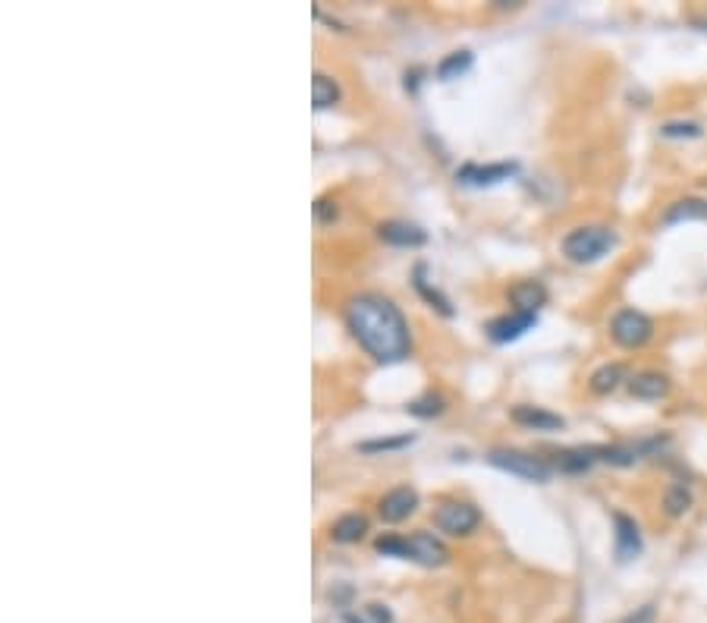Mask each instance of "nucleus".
Listing matches in <instances>:
<instances>
[{"mask_svg": "<svg viewBox=\"0 0 707 623\" xmlns=\"http://www.w3.org/2000/svg\"><path fill=\"white\" fill-rule=\"evenodd\" d=\"M346 325L353 337L374 356L377 362H400L409 356V325L390 299L377 293H359L346 306Z\"/></svg>", "mask_w": 707, "mask_h": 623, "instance_id": "nucleus-1", "label": "nucleus"}, {"mask_svg": "<svg viewBox=\"0 0 707 623\" xmlns=\"http://www.w3.org/2000/svg\"><path fill=\"white\" fill-rule=\"evenodd\" d=\"M613 246H616L613 230L592 224V227H575L573 234L563 236V256L575 265H592V262H601Z\"/></svg>", "mask_w": 707, "mask_h": 623, "instance_id": "nucleus-2", "label": "nucleus"}, {"mask_svg": "<svg viewBox=\"0 0 707 623\" xmlns=\"http://www.w3.org/2000/svg\"><path fill=\"white\" fill-rule=\"evenodd\" d=\"M651 334H654V321L638 309H622L613 315V321H610V337H613L620 347H626V350L644 347L651 340Z\"/></svg>", "mask_w": 707, "mask_h": 623, "instance_id": "nucleus-3", "label": "nucleus"}, {"mask_svg": "<svg viewBox=\"0 0 707 623\" xmlns=\"http://www.w3.org/2000/svg\"><path fill=\"white\" fill-rule=\"evenodd\" d=\"M487 463L510 472V476L525 478V482H547V478H551V467H547L541 457L522 454V450H491V454H487Z\"/></svg>", "mask_w": 707, "mask_h": 623, "instance_id": "nucleus-4", "label": "nucleus"}, {"mask_svg": "<svg viewBox=\"0 0 707 623\" xmlns=\"http://www.w3.org/2000/svg\"><path fill=\"white\" fill-rule=\"evenodd\" d=\"M478 519H482L478 507L459 504V501L441 504V510L434 513V526L441 532H447V536H469V532L478 526Z\"/></svg>", "mask_w": 707, "mask_h": 623, "instance_id": "nucleus-5", "label": "nucleus"}, {"mask_svg": "<svg viewBox=\"0 0 707 623\" xmlns=\"http://www.w3.org/2000/svg\"><path fill=\"white\" fill-rule=\"evenodd\" d=\"M519 164L516 161H500V164H465L463 170L456 174L459 183H465V186H497V183L510 180V176H516Z\"/></svg>", "mask_w": 707, "mask_h": 623, "instance_id": "nucleus-6", "label": "nucleus"}, {"mask_svg": "<svg viewBox=\"0 0 707 623\" xmlns=\"http://www.w3.org/2000/svg\"><path fill=\"white\" fill-rule=\"evenodd\" d=\"M534 325H538V315L513 312V315H503V318H493L491 325H487V337H491L493 344H513V340H519L525 331H532Z\"/></svg>", "mask_w": 707, "mask_h": 623, "instance_id": "nucleus-7", "label": "nucleus"}, {"mask_svg": "<svg viewBox=\"0 0 707 623\" xmlns=\"http://www.w3.org/2000/svg\"><path fill=\"white\" fill-rule=\"evenodd\" d=\"M418 507V491L409 488V485H400V488L387 491V495L381 497V519L383 523H403L406 517H412Z\"/></svg>", "mask_w": 707, "mask_h": 623, "instance_id": "nucleus-8", "label": "nucleus"}, {"mask_svg": "<svg viewBox=\"0 0 707 623\" xmlns=\"http://www.w3.org/2000/svg\"><path fill=\"white\" fill-rule=\"evenodd\" d=\"M613 529L616 558H620V564H629V560L642 554V532H638L635 519L626 517V513H613Z\"/></svg>", "mask_w": 707, "mask_h": 623, "instance_id": "nucleus-9", "label": "nucleus"}, {"mask_svg": "<svg viewBox=\"0 0 707 623\" xmlns=\"http://www.w3.org/2000/svg\"><path fill=\"white\" fill-rule=\"evenodd\" d=\"M377 236L387 246H400V249H418V246L428 243V234L409 221H383L377 227Z\"/></svg>", "mask_w": 707, "mask_h": 623, "instance_id": "nucleus-10", "label": "nucleus"}, {"mask_svg": "<svg viewBox=\"0 0 707 623\" xmlns=\"http://www.w3.org/2000/svg\"><path fill=\"white\" fill-rule=\"evenodd\" d=\"M447 558H450L447 548H443L441 538L431 536V532H415V536H409V560H415V564H422V567H441Z\"/></svg>", "mask_w": 707, "mask_h": 623, "instance_id": "nucleus-11", "label": "nucleus"}, {"mask_svg": "<svg viewBox=\"0 0 707 623\" xmlns=\"http://www.w3.org/2000/svg\"><path fill=\"white\" fill-rule=\"evenodd\" d=\"M510 416H513L516 426H525V428H534V431H560L563 426H566L563 416L551 413V409H541V407H528V403L513 407Z\"/></svg>", "mask_w": 707, "mask_h": 623, "instance_id": "nucleus-12", "label": "nucleus"}, {"mask_svg": "<svg viewBox=\"0 0 707 623\" xmlns=\"http://www.w3.org/2000/svg\"><path fill=\"white\" fill-rule=\"evenodd\" d=\"M510 303L516 306V312H532V315H538L541 306L547 303L544 284H538V280H522V284H516V286L510 290Z\"/></svg>", "mask_w": 707, "mask_h": 623, "instance_id": "nucleus-13", "label": "nucleus"}, {"mask_svg": "<svg viewBox=\"0 0 707 623\" xmlns=\"http://www.w3.org/2000/svg\"><path fill=\"white\" fill-rule=\"evenodd\" d=\"M685 221H707V202L704 198H679V202H672L661 217L663 227L685 224Z\"/></svg>", "mask_w": 707, "mask_h": 623, "instance_id": "nucleus-14", "label": "nucleus"}, {"mask_svg": "<svg viewBox=\"0 0 707 623\" xmlns=\"http://www.w3.org/2000/svg\"><path fill=\"white\" fill-rule=\"evenodd\" d=\"M629 390L638 400H663L670 394V378L661 372H642L635 378H629Z\"/></svg>", "mask_w": 707, "mask_h": 623, "instance_id": "nucleus-15", "label": "nucleus"}, {"mask_svg": "<svg viewBox=\"0 0 707 623\" xmlns=\"http://www.w3.org/2000/svg\"><path fill=\"white\" fill-rule=\"evenodd\" d=\"M365 532H368V519L362 517V513H346V517H340L331 526V538H334V542H340V545L359 542Z\"/></svg>", "mask_w": 707, "mask_h": 623, "instance_id": "nucleus-16", "label": "nucleus"}, {"mask_svg": "<svg viewBox=\"0 0 707 623\" xmlns=\"http://www.w3.org/2000/svg\"><path fill=\"white\" fill-rule=\"evenodd\" d=\"M472 64H475L472 51H453V54H447V57L441 60V64H437V79L453 82V79L465 76V73L472 70Z\"/></svg>", "mask_w": 707, "mask_h": 623, "instance_id": "nucleus-17", "label": "nucleus"}, {"mask_svg": "<svg viewBox=\"0 0 707 623\" xmlns=\"http://www.w3.org/2000/svg\"><path fill=\"white\" fill-rule=\"evenodd\" d=\"M622 381H626V368H622L620 362H613V366H601L592 375V390L594 394H610V390H616Z\"/></svg>", "mask_w": 707, "mask_h": 623, "instance_id": "nucleus-18", "label": "nucleus"}, {"mask_svg": "<svg viewBox=\"0 0 707 623\" xmlns=\"http://www.w3.org/2000/svg\"><path fill=\"white\" fill-rule=\"evenodd\" d=\"M415 290L422 293L424 303H431L441 315H447V318H453V315H456V309L450 306V299L443 296V293L437 290V286H428V280H424V268H415Z\"/></svg>", "mask_w": 707, "mask_h": 623, "instance_id": "nucleus-19", "label": "nucleus"}, {"mask_svg": "<svg viewBox=\"0 0 707 623\" xmlns=\"http://www.w3.org/2000/svg\"><path fill=\"white\" fill-rule=\"evenodd\" d=\"M340 101V88H336V82L331 76H324V73H318V76L312 79V105L318 107V111H324V107H331Z\"/></svg>", "mask_w": 707, "mask_h": 623, "instance_id": "nucleus-20", "label": "nucleus"}, {"mask_svg": "<svg viewBox=\"0 0 707 623\" xmlns=\"http://www.w3.org/2000/svg\"><path fill=\"white\" fill-rule=\"evenodd\" d=\"M597 454H601V447H582V450H566V454H560V460H557V467L563 469V472H585V469H592L594 467V460H597Z\"/></svg>", "mask_w": 707, "mask_h": 623, "instance_id": "nucleus-21", "label": "nucleus"}, {"mask_svg": "<svg viewBox=\"0 0 707 623\" xmlns=\"http://www.w3.org/2000/svg\"><path fill=\"white\" fill-rule=\"evenodd\" d=\"M409 416H418V419H434V416H441L443 409H447V400H443L441 394H424L418 397V400L409 403Z\"/></svg>", "mask_w": 707, "mask_h": 623, "instance_id": "nucleus-22", "label": "nucleus"}, {"mask_svg": "<svg viewBox=\"0 0 707 623\" xmlns=\"http://www.w3.org/2000/svg\"><path fill=\"white\" fill-rule=\"evenodd\" d=\"M415 441V435H393V437H374V441H362L359 450L362 454H383V450H403Z\"/></svg>", "mask_w": 707, "mask_h": 623, "instance_id": "nucleus-23", "label": "nucleus"}, {"mask_svg": "<svg viewBox=\"0 0 707 623\" xmlns=\"http://www.w3.org/2000/svg\"><path fill=\"white\" fill-rule=\"evenodd\" d=\"M663 507H667L670 517H682L692 510V491L685 485H670L667 495H663Z\"/></svg>", "mask_w": 707, "mask_h": 623, "instance_id": "nucleus-24", "label": "nucleus"}, {"mask_svg": "<svg viewBox=\"0 0 707 623\" xmlns=\"http://www.w3.org/2000/svg\"><path fill=\"white\" fill-rule=\"evenodd\" d=\"M374 551L383 554V558H403L409 560V538L403 536H381L374 542Z\"/></svg>", "mask_w": 707, "mask_h": 623, "instance_id": "nucleus-25", "label": "nucleus"}, {"mask_svg": "<svg viewBox=\"0 0 707 623\" xmlns=\"http://www.w3.org/2000/svg\"><path fill=\"white\" fill-rule=\"evenodd\" d=\"M663 136H689V139H698V136H702V126H698V123H667V126H663Z\"/></svg>", "mask_w": 707, "mask_h": 623, "instance_id": "nucleus-26", "label": "nucleus"}, {"mask_svg": "<svg viewBox=\"0 0 707 623\" xmlns=\"http://www.w3.org/2000/svg\"><path fill=\"white\" fill-rule=\"evenodd\" d=\"M314 217H318V221H334V217H336V202H327V198H321V202L314 205Z\"/></svg>", "mask_w": 707, "mask_h": 623, "instance_id": "nucleus-27", "label": "nucleus"}, {"mask_svg": "<svg viewBox=\"0 0 707 623\" xmlns=\"http://www.w3.org/2000/svg\"><path fill=\"white\" fill-rule=\"evenodd\" d=\"M368 618L374 623H393V614H390L383 605H368Z\"/></svg>", "mask_w": 707, "mask_h": 623, "instance_id": "nucleus-28", "label": "nucleus"}, {"mask_svg": "<svg viewBox=\"0 0 707 623\" xmlns=\"http://www.w3.org/2000/svg\"><path fill=\"white\" fill-rule=\"evenodd\" d=\"M343 620H346V623H365V620L355 618V614H346V618H343Z\"/></svg>", "mask_w": 707, "mask_h": 623, "instance_id": "nucleus-29", "label": "nucleus"}]
</instances>
